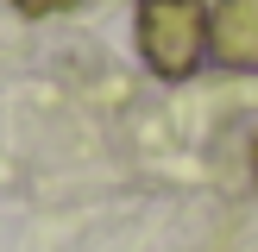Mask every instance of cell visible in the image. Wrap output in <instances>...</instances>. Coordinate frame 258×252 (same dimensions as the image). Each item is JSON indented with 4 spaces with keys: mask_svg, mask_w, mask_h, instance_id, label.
Wrapping results in <instances>:
<instances>
[{
    "mask_svg": "<svg viewBox=\"0 0 258 252\" xmlns=\"http://www.w3.org/2000/svg\"><path fill=\"white\" fill-rule=\"evenodd\" d=\"M208 50H214L208 0H139V57L151 63V76L183 82L202 70Z\"/></svg>",
    "mask_w": 258,
    "mask_h": 252,
    "instance_id": "obj_1",
    "label": "cell"
},
{
    "mask_svg": "<svg viewBox=\"0 0 258 252\" xmlns=\"http://www.w3.org/2000/svg\"><path fill=\"white\" fill-rule=\"evenodd\" d=\"M214 57L233 70H258V0H221L214 7Z\"/></svg>",
    "mask_w": 258,
    "mask_h": 252,
    "instance_id": "obj_2",
    "label": "cell"
},
{
    "mask_svg": "<svg viewBox=\"0 0 258 252\" xmlns=\"http://www.w3.org/2000/svg\"><path fill=\"white\" fill-rule=\"evenodd\" d=\"M13 7H19L25 19H44V13H63V7H76V0H13Z\"/></svg>",
    "mask_w": 258,
    "mask_h": 252,
    "instance_id": "obj_3",
    "label": "cell"
},
{
    "mask_svg": "<svg viewBox=\"0 0 258 252\" xmlns=\"http://www.w3.org/2000/svg\"><path fill=\"white\" fill-rule=\"evenodd\" d=\"M252 176H258V139H252Z\"/></svg>",
    "mask_w": 258,
    "mask_h": 252,
    "instance_id": "obj_4",
    "label": "cell"
}]
</instances>
